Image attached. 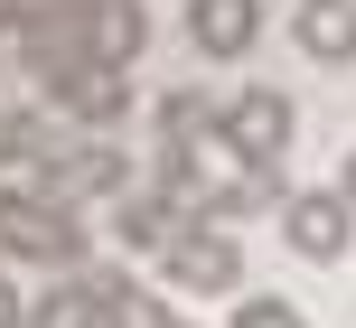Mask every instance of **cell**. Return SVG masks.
<instances>
[{"instance_id": "obj_7", "label": "cell", "mask_w": 356, "mask_h": 328, "mask_svg": "<svg viewBox=\"0 0 356 328\" xmlns=\"http://www.w3.org/2000/svg\"><path fill=\"white\" fill-rule=\"evenodd\" d=\"M141 47H150L141 0H85V56L94 66H141Z\"/></svg>"}, {"instance_id": "obj_9", "label": "cell", "mask_w": 356, "mask_h": 328, "mask_svg": "<svg viewBox=\"0 0 356 328\" xmlns=\"http://www.w3.org/2000/svg\"><path fill=\"white\" fill-rule=\"evenodd\" d=\"M188 38L207 56H244L263 38V0H188Z\"/></svg>"}, {"instance_id": "obj_3", "label": "cell", "mask_w": 356, "mask_h": 328, "mask_svg": "<svg viewBox=\"0 0 356 328\" xmlns=\"http://www.w3.org/2000/svg\"><path fill=\"white\" fill-rule=\"evenodd\" d=\"M122 150L113 141H75V150H47V160H38V188H47V197H122Z\"/></svg>"}, {"instance_id": "obj_6", "label": "cell", "mask_w": 356, "mask_h": 328, "mask_svg": "<svg viewBox=\"0 0 356 328\" xmlns=\"http://www.w3.org/2000/svg\"><path fill=\"white\" fill-rule=\"evenodd\" d=\"M47 94L75 113V122H94V131L131 113V75H122V66H94V56H85V66H66V75H47Z\"/></svg>"}, {"instance_id": "obj_10", "label": "cell", "mask_w": 356, "mask_h": 328, "mask_svg": "<svg viewBox=\"0 0 356 328\" xmlns=\"http://www.w3.org/2000/svg\"><path fill=\"white\" fill-rule=\"evenodd\" d=\"M75 281L94 291L104 328H178V310H160V300H150V291H141L131 272H113V263H104V272H75Z\"/></svg>"}, {"instance_id": "obj_16", "label": "cell", "mask_w": 356, "mask_h": 328, "mask_svg": "<svg viewBox=\"0 0 356 328\" xmlns=\"http://www.w3.org/2000/svg\"><path fill=\"white\" fill-rule=\"evenodd\" d=\"M0 28H19V0H0Z\"/></svg>"}, {"instance_id": "obj_15", "label": "cell", "mask_w": 356, "mask_h": 328, "mask_svg": "<svg viewBox=\"0 0 356 328\" xmlns=\"http://www.w3.org/2000/svg\"><path fill=\"white\" fill-rule=\"evenodd\" d=\"M0 328H29V300L10 291V272H0Z\"/></svg>"}, {"instance_id": "obj_11", "label": "cell", "mask_w": 356, "mask_h": 328, "mask_svg": "<svg viewBox=\"0 0 356 328\" xmlns=\"http://www.w3.org/2000/svg\"><path fill=\"white\" fill-rule=\"evenodd\" d=\"M29 328H104V310H94L85 281H66V291H38L29 300Z\"/></svg>"}, {"instance_id": "obj_12", "label": "cell", "mask_w": 356, "mask_h": 328, "mask_svg": "<svg viewBox=\"0 0 356 328\" xmlns=\"http://www.w3.org/2000/svg\"><path fill=\"white\" fill-rule=\"evenodd\" d=\"M38 160H47V122L29 104H10L0 113V169H38Z\"/></svg>"}, {"instance_id": "obj_14", "label": "cell", "mask_w": 356, "mask_h": 328, "mask_svg": "<svg viewBox=\"0 0 356 328\" xmlns=\"http://www.w3.org/2000/svg\"><path fill=\"white\" fill-rule=\"evenodd\" d=\"M197 122H207V104H197V94H160V131H169V150H188Z\"/></svg>"}, {"instance_id": "obj_8", "label": "cell", "mask_w": 356, "mask_h": 328, "mask_svg": "<svg viewBox=\"0 0 356 328\" xmlns=\"http://www.w3.org/2000/svg\"><path fill=\"white\" fill-rule=\"evenodd\" d=\"M291 38H300L309 66H347L356 56V0H300L291 10Z\"/></svg>"}, {"instance_id": "obj_13", "label": "cell", "mask_w": 356, "mask_h": 328, "mask_svg": "<svg viewBox=\"0 0 356 328\" xmlns=\"http://www.w3.org/2000/svg\"><path fill=\"white\" fill-rule=\"evenodd\" d=\"M225 328H309V319L291 310L282 291H244V300H234V319H225Z\"/></svg>"}, {"instance_id": "obj_17", "label": "cell", "mask_w": 356, "mask_h": 328, "mask_svg": "<svg viewBox=\"0 0 356 328\" xmlns=\"http://www.w3.org/2000/svg\"><path fill=\"white\" fill-rule=\"evenodd\" d=\"M347 197H356V160H347Z\"/></svg>"}, {"instance_id": "obj_2", "label": "cell", "mask_w": 356, "mask_h": 328, "mask_svg": "<svg viewBox=\"0 0 356 328\" xmlns=\"http://www.w3.org/2000/svg\"><path fill=\"white\" fill-rule=\"evenodd\" d=\"M216 131H225L244 160H282L291 150V94H272V85H244L225 113H216Z\"/></svg>"}, {"instance_id": "obj_1", "label": "cell", "mask_w": 356, "mask_h": 328, "mask_svg": "<svg viewBox=\"0 0 356 328\" xmlns=\"http://www.w3.org/2000/svg\"><path fill=\"white\" fill-rule=\"evenodd\" d=\"M0 254L10 263H75L85 254V216L47 188H0Z\"/></svg>"}, {"instance_id": "obj_4", "label": "cell", "mask_w": 356, "mask_h": 328, "mask_svg": "<svg viewBox=\"0 0 356 328\" xmlns=\"http://www.w3.org/2000/svg\"><path fill=\"white\" fill-rule=\"evenodd\" d=\"M160 272L178 281V291H234L244 254H234V235H216V225H188V235L160 254Z\"/></svg>"}, {"instance_id": "obj_5", "label": "cell", "mask_w": 356, "mask_h": 328, "mask_svg": "<svg viewBox=\"0 0 356 328\" xmlns=\"http://www.w3.org/2000/svg\"><path fill=\"white\" fill-rule=\"evenodd\" d=\"M356 197H328V188H309V197H291L282 206V235H291V254H309V263H338L347 254V235H356V216H347Z\"/></svg>"}]
</instances>
